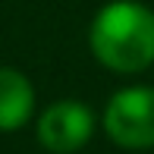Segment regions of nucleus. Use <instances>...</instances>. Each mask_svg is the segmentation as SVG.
I'll return each mask as SVG.
<instances>
[{
    "instance_id": "1",
    "label": "nucleus",
    "mask_w": 154,
    "mask_h": 154,
    "mask_svg": "<svg viewBox=\"0 0 154 154\" xmlns=\"http://www.w3.org/2000/svg\"><path fill=\"white\" fill-rule=\"evenodd\" d=\"M88 44L101 66L120 75L148 69L154 63V10L138 0H110L94 13Z\"/></svg>"
},
{
    "instance_id": "3",
    "label": "nucleus",
    "mask_w": 154,
    "mask_h": 154,
    "mask_svg": "<svg viewBox=\"0 0 154 154\" xmlns=\"http://www.w3.org/2000/svg\"><path fill=\"white\" fill-rule=\"evenodd\" d=\"M94 132V113L82 101H57L38 120V142L54 154H72L85 148Z\"/></svg>"
},
{
    "instance_id": "2",
    "label": "nucleus",
    "mask_w": 154,
    "mask_h": 154,
    "mask_svg": "<svg viewBox=\"0 0 154 154\" xmlns=\"http://www.w3.org/2000/svg\"><path fill=\"white\" fill-rule=\"evenodd\" d=\"M104 129L120 148H154V88L132 85L116 91L104 110Z\"/></svg>"
},
{
    "instance_id": "4",
    "label": "nucleus",
    "mask_w": 154,
    "mask_h": 154,
    "mask_svg": "<svg viewBox=\"0 0 154 154\" xmlns=\"http://www.w3.org/2000/svg\"><path fill=\"white\" fill-rule=\"evenodd\" d=\"M35 110V88L29 75L13 66H0V132H13L29 123Z\"/></svg>"
}]
</instances>
